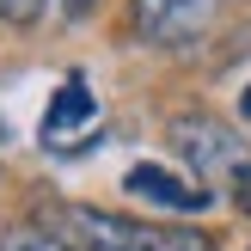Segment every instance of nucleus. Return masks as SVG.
Segmentation results:
<instances>
[{"mask_svg":"<svg viewBox=\"0 0 251 251\" xmlns=\"http://www.w3.org/2000/svg\"><path fill=\"white\" fill-rule=\"evenodd\" d=\"M68 251H215L202 227H153V221H129V215H104V208L68 202L49 221Z\"/></svg>","mask_w":251,"mask_h":251,"instance_id":"1","label":"nucleus"},{"mask_svg":"<svg viewBox=\"0 0 251 251\" xmlns=\"http://www.w3.org/2000/svg\"><path fill=\"white\" fill-rule=\"evenodd\" d=\"M172 147H178L184 172H196L202 190H215V184H227V190H233L239 166L251 159L245 141H239V129H233L227 117H202V110H190V117L172 123Z\"/></svg>","mask_w":251,"mask_h":251,"instance_id":"2","label":"nucleus"},{"mask_svg":"<svg viewBox=\"0 0 251 251\" xmlns=\"http://www.w3.org/2000/svg\"><path fill=\"white\" fill-rule=\"evenodd\" d=\"M129 19H135V37H141V43L190 49L196 37L215 31L221 0H129Z\"/></svg>","mask_w":251,"mask_h":251,"instance_id":"3","label":"nucleus"},{"mask_svg":"<svg viewBox=\"0 0 251 251\" xmlns=\"http://www.w3.org/2000/svg\"><path fill=\"white\" fill-rule=\"evenodd\" d=\"M123 190H129L135 202H153V208H166V215H202V208L215 202V190H202L196 178H184V172H172V166H153V159L129 166Z\"/></svg>","mask_w":251,"mask_h":251,"instance_id":"4","label":"nucleus"},{"mask_svg":"<svg viewBox=\"0 0 251 251\" xmlns=\"http://www.w3.org/2000/svg\"><path fill=\"white\" fill-rule=\"evenodd\" d=\"M98 129V98L80 74L61 80V92L49 98V117H43V141L49 147H74V135H92Z\"/></svg>","mask_w":251,"mask_h":251,"instance_id":"5","label":"nucleus"},{"mask_svg":"<svg viewBox=\"0 0 251 251\" xmlns=\"http://www.w3.org/2000/svg\"><path fill=\"white\" fill-rule=\"evenodd\" d=\"M0 19L19 25V31H37V25L61 19V0H0Z\"/></svg>","mask_w":251,"mask_h":251,"instance_id":"6","label":"nucleus"},{"mask_svg":"<svg viewBox=\"0 0 251 251\" xmlns=\"http://www.w3.org/2000/svg\"><path fill=\"white\" fill-rule=\"evenodd\" d=\"M0 251H68V245H61L49 227H19V233H6V239H0Z\"/></svg>","mask_w":251,"mask_h":251,"instance_id":"7","label":"nucleus"},{"mask_svg":"<svg viewBox=\"0 0 251 251\" xmlns=\"http://www.w3.org/2000/svg\"><path fill=\"white\" fill-rule=\"evenodd\" d=\"M92 6H98V0H61V19H86Z\"/></svg>","mask_w":251,"mask_h":251,"instance_id":"8","label":"nucleus"},{"mask_svg":"<svg viewBox=\"0 0 251 251\" xmlns=\"http://www.w3.org/2000/svg\"><path fill=\"white\" fill-rule=\"evenodd\" d=\"M239 117H251V86H245V98H239Z\"/></svg>","mask_w":251,"mask_h":251,"instance_id":"9","label":"nucleus"}]
</instances>
